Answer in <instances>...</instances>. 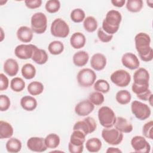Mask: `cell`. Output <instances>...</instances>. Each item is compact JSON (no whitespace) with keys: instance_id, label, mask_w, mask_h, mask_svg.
I'll return each mask as SVG.
<instances>
[{"instance_id":"1","label":"cell","mask_w":153,"mask_h":153,"mask_svg":"<svg viewBox=\"0 0 153 153\" xmlns=\"http://www.w3.org/2000/svg\"><path fill=\"white\" fill-rule=\"evenodd\" d=\"M151 38L145 32H140L134 37V43L136 51L140 59L145 62L153 59V50L151 47Z\"/></svg>"},{"instance_id":"2","label":"cell","mask_w":153,"mask_h":153,"mask_svg":"<svg viewBox=\"0 0 153 153\" xmlns=\"http://www.w3.org/2000/svg\"><path fill=\"white\" fill-rule=\"evenodd\" d=\"M121 20V13L117 10H111L108 11L102 22V29L106 33L113 35L118 30Z\"/></svg>"},{"instance_id":"3","label":"cell","mask_w":153,"mask_h":153,"mask_svg":"<svg viewBox=\"0 0 153 153\" xmlns=\"http://www.w3.org/2000/svg\"><path fill=\"white\" fill-rule=\"evenodd\" d=\"M97 115L99 121L104 128H111L114 126L117 117L114 111L109 106H102L99 109Z\"/></svg>"},{"instance_id":"4","label":"cell","mask_w":153,"mask_h":153,"mask_svg":"<svg viewBox=\"0 0 153 153\" xmlns=\"http://www.w3.org/2000/svg\"><path fill=\"white\" fill-rule=\"evenodd\" d=\"M30 26L32 31L37 34L44 33L47 27V18L41 12L34 13L30 19Z\"/></svg>"},{"instance_id":"5","label":"cell","mask_w":153,"mask_h":153,"mask_svg":"<svg viewBox=\"0 0 153 153\" xmlns=\"http://www.w3.org/2000/svg\"><path fill=\"white\" fill-rule=\"evenodd\" d=\"M69 32L70 29L68 24L62 19L57 18L51 23L50 32L53 36L65 38L68 36Z\"/></svg>"},{"instance_id":"6","label":"cell","mask_w":153,"mask_h":153,"mask_svg":"<svg viewBox=\"0 0 153 153\" xmlns=\"http://www.w3.org/2000/svg\"><path fill=\"white\" fill-rule=\"evenodd\" d=\"M97 78L95 72L90 68H83L76 75L78 84L82 87L88 88L93 85Z\"/></svg>"},{"instance_id":"7","label":"cell","mask_w":153,"mask_h":153,"mask_svg":"<svg viewBox=\"0 0 153 153\" xmlns=\"http://www.w3.org/2000/svg\"><path fill=\"white\" fill-rule=\"evenodd\" d=\"M131 111L134 117L140 121L146 120L151 114L149 106L138 100H134L131 102Z\"/></svg>"},{"instance_id":"8","label":"cell","mask_w":153,"mask_h":153,"mask_svg":"<svg viewBox=\"0 0 153 153\" xmlns=\"http://www.w3.org/2000/svg\"><path fill=\"white\" fill-rule=\"evenodd\" d=\"M102 137L108 144L115 146L121 143L123 139V134L117 129L104 128L102 131Z\"/></svg>"},{"instance_id":"9","label":"cell","mask_w":153,"mask_h":153,"mask_svg":"<svg viewBox=\"0 0 153 153\" xmlns=\"http://www.w3.org/2000/svg\"><path fill=\"white\" fill-rule=\"evenodd\" d=\"M97 128V124L95 120L91 117H87L81 121L75 123L73 130H79L86 136L88 134L94 132Z\"/></svg>"},{"instance_id":"10","label":"cell","mask_w":153,"mask_h":153,"mask_svg":"<svg viewBox=\"0 0 153 153\" xmlns=\"http://www.w3.org/2000/svg\"><path fill=\"white\" fill-rule=\"evenodd\" d=\"M113 84L120 87H127L131 81V75L124 69H118L114 71L110 76Z\"/></svg>"},{"instance_id":"11","label":"cell","mask_w":153,"mask_h":153,"mask_svg":"<svg viewBox=\"0 0 153 153\" xmlns=\"http://www.w3.org/2000/svg\"><path fill=\"white\" fill-rule=\"evenodd\" d=\"M131 145L136 152L148 153L151 151V145L144 136H134L131 140Z\"/></svg>"},{"instance_id":"12","label":"cell","mask_w":153,"mask_h":153,"mask_svg":"<svg viewBox=\"0 0 153 153\" xmlns=\"http://www.w3.org/2000/svg\"><path fill=\"white\" fill-rule=\"evenodd\" d=\"M36 46L33 44H20L14 49V54L17 57L22 60L32 59L34 50Z\"/></svg>"},{"instance_id":"13","label":"cell","mask_w":153,"mask_h":153,"mask_svg":"<svg viewBox=\"0 0 153 153\" xmlns=\"http://www.w3.org/2000/svg\"><path fill=\"white\" fill-rule=\"evenodd\" d=\"M26 145L29 150L36 152H42L47 149L44 138L41 137L35 136L30 137L27 140Z\"/></svg>"},{"instance_id":"14","label":"cell","mask_w":153,"mask_h":153,"mask_svg":"<svg viewBox=\"0 0 153 153\" xmlns=\"http://www.w3.org/2000/svg\"><path fill=\"white\" fill-rule=\"evenodd\" d=\"M94 109V105L89 100H83L78 103L75 106V112L79 117L87 116Z\"/></svg>"},{"instance_id":"15","label":"cell","mask_w":153,"mask_h":153,"mask_svg":"<svg viewBox=\"0 0 153 153\" xmlns=\"http://www.w3.org/2000/svg\"><path fill=\"white\" fill-rule=\"evenodd\" d=\"M121 63L126 68L134 70L138 69L140 66V62L136 54L132 53H126L121 57Z\"/></svg>"},{"instance_id":"16","label":"cell","mask_w":153,"mask_h":153,"mask_svg":"<svg viewBox=\"0 0 153 153\" xmlns=\"http://www.w3.org/2000/svg\"><path fill=\"white\" fill-rule=\"evenodd\" d=\"M131 90L137 98L143 101H147L149 97L152 94V92L149 88V84L140 85L133 83Z\"/></svg>"},{"instance_id":"17","label":"cell","mask_w":153,"mask_h":153,"mask_svg":"<svg viewBox=\"0 0 153 153\" xmlns=\"http://www.w3.org/2000/svg\"><path fill=\"white\" fill-rule=\"evenodd\" d=\"M107 63V60L105 55L102 53L94 54L90 60L91 67L97 71H100L105 68Z\"/></svg>"},{"instance_id":"18","label":"cell","mask_w":153,"mask_h":153,"mask_svg":"<svg viewBox=\"0 0 153 153\" xmlns=\"http://www.w3.org/2000/svg\"><path fill=\"white\" fill-rule=\"evenodd\" d=\"M149 78L148 71L143 68H139L133 74V83L140 85L149 84Z\"/></svg>"},{"instance_id":"19","label":"cell","mask_w":153,"mask_h":153,"mask_svg":"<svg viewBox=\"0 0 153 153\" xmlns=\"http://www.w3.org/2000/svg\"><path fill=\"white\" fill-rule=\"evenodd\" d=\"M33 31L31 28L26 26H22L19 27L17 30L16 35L18 39L23 42H30L33 38Z\"/></svg>"},{"instance_id":"20","label":"cell","mask_w":153,"mask_h":153,"mask_svg":"<svg viewBox=\"0 0 153 153\" xmlns=\"http://www.w3.org/2000/svg\"><path fill=\"white\" fill-rule=\"evenodd\" d=\"M114 126L116 129L123 133H130L133 129L132 124L126 118L122 117H117Z\"/></svg>"},{"instance_id":"21","label":"cell","mask_w":153,"mask_h":153,"mask_svg":"<svg viewBox=\"0 0 153 153\" xmlns=\"http://www.w3.org/2000/svg\"><path fill=\"white\" fill-rule=\"evenodd\" d=\"M4 71L5 73L10 76H16L19 69L17 62L12 58L7 59L4 63Z\"/></svg>"},{"instance_id":"22","label":"cell","mask_w":153,"mask_h":153,"mask_svg":"<svg viewBox=\"0 0 153 153\" xmlns=\"http://www.w3.org/2000/svg\"><path fill=\"white\" fill-rule=\"evenodd\" d=\"M85 43L86 38L81 32H75L70 38V44L74 49H80L84 47Z\"/></svg>"},{"instance_id":"23","label":"cell","mask_w":153,"mask_h":153,"mask_svg":"<svg viewBox=\"0 0 153 153\" xmlns=\"http://www.w3.org/2000/svg\"><path fill=\"white\" fill-rule=\"evenodd\" d=\"M89 60V54L84 50H80L75 53L72 57L74 64L77 67L84 66Z\"/></svg>"},{"instance_id":"24","label":"cell","mask_w":153,"mask_h":153,"mask_svg":"<svg viewBox=\"0 0 153 153\" xmlns=\"http://www.w3.org/2000/svg\"><path fill=\"white\" fill-rule=\"evenodd\" d=\"M22 108L26 111H32L37 107V101L35 98L31 96H25L20 99Z\"/></svg>"},{"instance_id":"25","label":"cell","mask_w":153,"mask_h":153,"mask_svg":"<svg viewBox=\"0 0 153 153\" xmlns=\"http://www.w3.org/2000/svg\"><path fill=\"white\" fill-rule=\"evenodd\" d=\"M48 56L46 51L36 47L32 57V60L35 63L41 65L45 64L48 61Z\"/></svg>"},{"instance_id":"26","label":"cell","mask_w":153,"mask_h":153,"mask_svg":"<svg viewBox=\"0 0 153 153\" xmlns=\"http://www.w3.org/2000/svg\"><path fill=\"white\" fill-rule=\"evenodd\" d=\"M14 133L13 126L9 123L1 120L0 121V139H10Z\"/></svg>"},{"instance_id":"27","label":"cell","mask_w":153,"mask_h":153,"mask_svg":"<svg viewBox=\"0 0 153 153\" xmlns=\"http://www.w3.org/2000/svg\"><path fill=\"white\" fill-rule=\"evenodd\" d=\"M21 141L16 137H10L7 142L5 148L10 153H17L20 151L22 149Z\"/></svg>"},{"instance_id":"28","label":"cell","mask_w":153,"mask_h":153,"mask_svg":"<svg viewBox=\"0 0 153 153\" xmlns=\"http://www.w3.org/2000/svg\"><path fill=\"white\" fill-rule=\"evenodd\" d=\"M102 143L100 139L92 137L88 139L85 143V148L90 152H97L102 148Z\"/></svg>"},{"instance_id":"29","label":"cell","mask_w":153,"mask_h":153,"mask_svg":"<svg viewBox=\"0 0 153 153\" xmlns=\"http://www.w3.org/2000/svg\"><path fill=\"white\" fill-rule=\"evenodd\" d=\"M44 89V85L39 81H35L30 82L27 87L28 93L32 96H38L41 94Z\"/></svg>"},{"instance_id":"30","label":"cell","mask_w":153,"mask_h":153,"mask_svg":"<svg viewBox=\"0 0 153 153\" xmlns=\"http://www.w3.org/2000/svg\"><path fill=\"white\" fill-rule=\"evenodd\" d=\"M86 135L79 130H73L69 142L74 145H83L85 141Z\"/></svg>"},{"instance_id":"31","label":"cell","mask_w":153,"mask_h":153,"mask_svg":"<svg viewBox=\"0 0 153 153\" xmlns=\"http://www.w3.org/2000/svg\"><path fill=\"white\" fill-rule=\"evenodd\" d=\"M36 68L31 63H26L23 65L21 73L22 76L26 79H31L35 76L36 75Z\"/></svg>"},{"instance_id":"32","label":"cell","mask_w":153,"mask_h":153,"mask_svg":"<svg viewBox=\"0 0 153 153\" xmlns=\"http://www.w3.org/2000/svg\"><path fill=\"white\" fill-rule=\"evenodd\" d=\"M45 145L47 148H56L60 144V139L59 135L56 133H50L44 138Z\"/></svg>"},{"instance_id":"33","label":"cell","mask_w":153,"mask_h":153,"mask_svg":"<svg viewBox=\"0 0 153 153\" xmlns=\"http://www.w3.org/2000/svg\"><path fill=\"white\" fill-rule=\"evenodd\" d=\"M131 99V93L127 90H121L118 91L115 95V100L121 105L128 104Z\"/></svg>"},{"instance_id":"34","label":"cell","mask_w":153,"mask_h":153,"mask_svg":"<svg viewBox=\"0 0 153 153\" xmlns=\"http://www.w3.org/2000/svg\"><path fill=\"white\" fill-rule=\"evenodd\" d=\"M83 26L87 32L92 33L97 29L98 23L94 17L88 16L83 21Z\"/></svg>"},{"instance_id":"35","label":"cell","mask_w":153,"mask_h":153,"mask_svg":"<svg viewBox=\"0 0 153 153\" xmlns=\"http://www.w3.org/2000/svg\"><path fill=\"white\" fill-rule=\"evenodd\" d=\"M64 44L60 41H53L48 45L49 53L53 55L60 54L64 50Z\"/></svg>"},{"instance_id":"36","label":"cell","mask_w":153,"mask_h":153,"mask_svg":"<svg viewBox=\"0 0 153 153\" xmlns=\"http://www.w3.org/2000/svg\"><path fill=\"white\" fill-rule=\"evenodd\" d=\"M126 8L131 13L139 12L143 6L142 0H128L126 2Z\"/></svg>"},{"instance_id":"37","label":"cell","mask_w":153,"mask_h":153,"mask_svg":"<svg viewBox=\"0 0 153 153\" xmlns=\"http://www.w3.org/2000/svg\"><path fill=\"white\" fill-rule=\"evenodd\" d=\"M25 87V81L20 77H14L10 81V88L15 92H20Z\"/></svg>"},{"instance_id":"38","label":"cell","mask_w":153,"mask_h":153,"mask_svg":"<svg viewBox=\"0 0 153 153\" xmlns=\"http://www.w3.org/2000/svg\"><path fill=\"white\" fill-rule=\"evenodd\" d=\"M94 89L102 93H107L110 90V85L106 80L100 79L94 83Z\"/></svg>"},{"instance_id":"39","label":"cell","mask_w":153,"mask_h":153,"mask_svg":"<svg viewBox=\"0 0 153 153\" xmlns=\"http://www.w3.org/2000/svg\"><path fill=\"white\" fill-rule=\"evenodd\" d=\"M70 17L72 21L75 23H80L85 18V14L83 10L81 8L74 9L70 14Z\"/></svg>"},{"instance_id":"40","label":"cell","mask_w":153,"mask_h":153,"mask_svg":"<svg viewBox=\"0 0 153 153\" xmlns=\"http://www.w3.org/2000/svg\"><path fill=\"white\" fill-rule=\"evenodd\" d=\"M88 100L94 105L99 106L101 105L104 102L105 97L103 93L96 91L90 94Z\"/></svg>"},{"instance_id":"41","label":"cell","mask_w":153,"mask_h":153,"mask_svg":"<svg viewBox=\"0 0 153 153\" xmlns=\"http://www.w3.org/2000/svg\"><path fill=\"white\" fill-rule=\"evenodd\" d=\"M45 8L49 13H57L60 8V2L58 0H48L45 3Z\"/></svg>"},{"instance_id":"42","label":"cell","mask_w":153,"mask_h":153,"mask_svg":"<svg viewBox=\"0 0 153 153\" xmlns=\"http://www.w3.org/2000/svg\"><path fill=\"white\" fill-rule=\"evenodd\" d=\"M153 121L152 120L146 123L142 127V134L145 138L153 139Z\"/></svg>"},{"instance_id":"43","label":"cell","mask_w":153,"mask_h":153,"mask_svg":"<svg viewBox=\"0 0 153 153\" xmlns=\"http://www.w3.org/2000/svg\"><path fill=\"white\" fill-rule=\"evenodd\" d=\"M10 99L7 95H0V111L1 112L7 111L10 108Z\"/></svg>"},{"instance_id":"44","label":"cell","mask_w":153,"mask_h":153,"mask_svg":"<svg viewBox=\"0 0 153 153\" xmlns=\"http://www.w3.org/2000/svg\"><path fill=\"white\" fill-rule=\"evenodd\" d=\"M97 34V37L99 39L101 42L104 43H107L110 42L113 38V35L106 33L105 32L103 31L102 27H100L99 29H98Z\"/></svg>"},{"instance_id":"45","label":"cell","mask_w":153,"mask_h":153,"mask_svg":"<svg viewBox=\"0 0 153 153\" xmlns=\"http://www.w3.org/2000/svg\"><path fill=\"white\" fill-rule=\"evenodd\" d=\"M25 5L29 9H35L41 7L42 4L41 0H26L25 1Z\"/></svg>"},{"instance_id":"46","label":"cell","mask_w":153,"mask_h":153,"mask_svg":"<svg viewBox=\"0 0 153 153\" xmlns=\"http://www.w3.org/2000/svg\"><path fill=\"white\" fill-rule=\"evenodd\" d=\"M9 86V80L6 75L1 73L0 74V91L6 90Z\"/></svg>"},{"instance_id":"47","label":"cell","mask_w":153,"mask_h":153,"mask_svg":"<svg viewBox=\"0 0 153 153\" xmlns=\"http://www.w3.org/2000/svg\"><path fill=\"white\" fill-rule=\"evenodd\" d=\"M68 149L71 153H81L84 150L83 145H74L70 142L68 143Z\"/></svg>"},{"instance_id":"48","label":"cell","mask_w":153,"mask_h":153,"mask_svg":"<svg viewBox=\"0 0 153 153\" xmlns=\"http://www.w3.org/2000/svg\"><path fill=\"white\" fill-rule=\"evenodd\" d=\"M111 2L114 6L116 7L121 8L125 5L126 1L125 0H112Z\"/></svg>"},{"instance_id":"49","label":"cell","mask_w":153,"mask_h":153,"mask_svg":"<svg viewBox=\"0 0 153 153\" xmlns=\"http://www.w3.org/2000/svg\"><path fill=\"white\" fill-rule=\"evenodd\" d=\"M106 153H119V152H122V151L118 148L109 147L107 149V150L106 151Z\"/></svg>"},{"instance_id":"50","label":"cell","mask_w":153,"mask_h":153,"mask_svg":"<svg viewBox=\"0 0 153 153\" xmlns=\"http://www.w3.org/2000/svg\"><path fill=\"white\" fill-rule=\"evenodd\" d=\"M4 35V30L2 29V27H1V39H0V41L2 42L3 41V39H4V37L5 36Z\"/></svg>"},{"instance_id":"51","label":"cell","mask_w":153,"mask_h":153,"mask_svg":"<svg viewBox=\"0 0 153 153\" xmlns=\"http://www.w3.org/2000/svg\"><path fill=\"white\" fill-rule=\"evenodd\" d=\"M146 3L148 4V6H149V7L152 8V4H153V1L152 0H148L146 1Z\"/></svg>"},{"instance_id":"52","label":"cell","mask_w":153,"mask_h":153,"mask_svg":"<svg viewBox=\"0 0 153 153\" xmlns=\"http://www.w3.org/2000/svg\"><path fill=\"white\" fill-rule=\"evenodd\" d=\"M148 100V102H149L150 105L152 106H153V105H152V94L149 97Z\"/></svg>"}]
</instances>
